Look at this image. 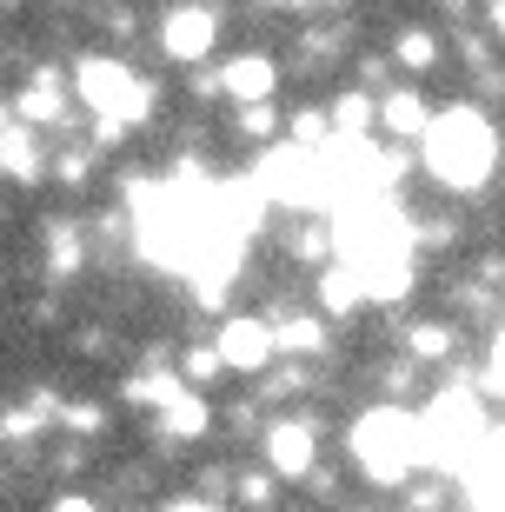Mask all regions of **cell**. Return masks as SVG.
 <instances>
[{
    "mask_svg": "<svg viewBox=\"0 0 505 512\" xmlns=\"http://www.w3.org/2000/svg\"><path fill=\"white\" fill-rule=\"evenodd\" d=\"M266 466L286 479V486H306L319 473V419L313 413H286V419H266Z\"/></svg>",
    "mask_w": 505,
    "mask_h": 512,
    "instance_id": "5",
    "label": "cell"
},
{
    "mask_svg": "<svg viewBox=\"0 0 505 512\" xmlns=\"http://www.w3.org/2000/svg\"><path fill=\"white\" fill-rule=\"evenodd\" d=\"M94 27H100L107 40H133V34H140L133 7H120V0H113V7H94Z\"/></svg>",
    "mask_w": 505,
    "mask_h": 512,
    "instance_id": "26",
    "label": "cell"
},
{
    "mask_svg": "<svg viewBox=\"0 0 505 512\" xmlns=\"http://www.w3.org/2000/svg\"><path fill=\"white\" fill-rule=\"evenodd\" d=\"M233 127H240V140H280L286 133V114L273 107V100H260V107H233Z\"/></svg>",
    "mask_w": 505,
    "mask_h": 512,
    "instance_id": "23",
    "label": "cell"
},
{
    "mask_svg": "<svg viewBox=\"0 0 505 512\" xmlns=\"http://www.w3.org/2000/svg\"><path fill=\"white\" fill-rule=\"evenodd\" d=\"M40 260H47V280L54 286H74L80 266H87V247H94V233L80 227V220H67V213H47L40 220Z\"/></svg>",
    "mask_w": 505,
    "mask_h": 512,
    "instance_id": "8",
    "label": "cell"
},
{
    "mask_svg": "<svg viewBox=\"0 0 505 512\" xmlns=\"http://www.w3.org/2000/svg\"><path fill=\"white\" fill-rule=\"evenodd\" d=\"M220 80H226V100L233 107H260L280 87V60L266 54V47H240V54L220 60Z\"/></svg>",
    "mask_w": 505,
    "mask_h": 512,
    "instance_id": "11",
    "label": "cell"
},
{
    "mask_svg": "<svg viewBox=\"0 0 505 512\" xmlns=\"http://www.w3.org/2000/svg\"><path fill=\"white\" fill-rule=\"evenodd\" d=\"M313 306L339 326V320H353L359 306H373V293H366V280H359L346 260H333V266H326V273L313 280Z\"/></svg>",
    "mask_w": 505,
    "mask_h": 512,
    "instance_id": "13",
    "label": "cell"
},
{
    "mask_svg": "<svg viewBox=\"0 0 505 512\" xmlns=\"http://www.w3.org/2000/svg\"><path fill=\"white\" fill-rule=\"evenodd\" d=\"M213 346L226 353V366H233L240 380H253V373L266 380V373L280 366V326H273V313H226Z\"/></svg>",
    "mask_w": 505,
    "mask_h": 512,
    "instance_id": "4",
    "label": "cell"
},
{
    "mask_svg": "<svg viewBox=\"0 0 505 512\" xmlns=\"http://www.w3.org/2000/svg\"><path fill=\"white\" fill-rule=\"evenodd\" d=\"M280 486L286 479L273 466H260V473L246 466V473H233V506L240 512H280Z\"/></svg>",
    "mask_w": 505,
    "mask_h": 512,
    "instance_id": "20",
    "label": "cell"
},
{
    "mask_svg": "<svg viewBox=\"0 0 505 512\" xmlns=\"http://www.w3.org/2000/svg\"><path fill=\"white\" fill-rule=\"evenodd\" d=\"M107 326H80V333H74V353H87V360H100V353H107Z\"/></svg>",
    "mask_w": 505,
    "mask_h": 512,
    "instance_id": "29",
    "label": "cell"
},
{
    "mask_svg": "<svg viewBox=\"0 0 505 512\" xmlns=\"http://www.w3.org/2000/svg\"><path fill=\"white\" fill-rule=\"evenodd\" d=\"M74 107H80L74 74H60V67H34V74L20 80V94H14V107H7V114H20L27 127H67V120H74Z\"/></svg>",
    "mask_w": 505,
    "mask_h": 512,
    "instance_id": "7",
    "label": "cell"
},
{
    "mask_svg": "<svg viewBox=\"0 0 505 512\" xmlns=\"http://www.w3.org/2000/svg\"><path fill=\"white\" fill-rule=\"evenodd\" d=\"M386 60L406 67L412 80H426V74L446 67V40L432 34V27H412V20H406V27H393V54H386Z\"/></svg>",
    "mask_w": 505,
    "mask_h": 512,
    "instance_id": "16",
    "label": "cell"
},
{
    "mask_svg": "<svg viewBox=\"0 0 505 512\" xmlns=\"http://www.w3.org/2000/svg\"><path fill=\"white\" fill-rule=\"evenodd\" d=\"M213 426H220V413H213V399H206V393H180L167 413H153L160 446H193V439H206Z\"/></svg>",
    "mask_w": 505,
    "mask_h": 512,
    "instance_id": "12",
    "label": "cell"
},
{
    "mask_svg": "<svg viewBox=\"0 0 505 512\" xmlns=\"http://www.w3.org/2000/svg\"><path fill=\"white\" fill-rule=\"evenodd\" d=\"M452 506V486L446 479H412L406 499H399V512H446Z\"/></svg>",
    "mask_w": 505,
    "mask_h": 512,
    "instance_id": "24",
    "label": "cell"
},
{
    "mask_svg": "<svg viewBox=\"0 0 505 512\" xmlns=\"http://www.w3.org/2000/svg\"><path fill=\"white\" fill-rule=\"evenodd\" d=\"M94 173H100V153H94V140H67V147L54 153V180H60L67 193L94 187Z\"/></svg>",
    "mask_w": 505,
    "mask_h": 512,
    "instance_id": "21",
    "label": "cell"
},
{
    "mask_svg": "<svg viewBox=\"0 0 505 512\" xmlns=\"http://www.w3.org/2000/svg\"><path fill=\"white\" fill-rule=\"evenodd\" d=\"M486 34L505 47V0H486Z\"/></svg>",
    "mask_w": 505,
    "mask_h": 512,
    "instance_id": "31",
    "label": "cell"
},
{
    "mask_svg": "<svg viewBox=\"0 0 505 512\" xmlns=\"http://www.w3.org/2000/svg\"><path fill=\"white\" fill-rule=\"evenodd\" d=\"M479 386L505 399V326H499V333H492V346H486V373H479Z\"/></svg>",
    "mask_w": 505,
    "mask_h": 512,
    "instance_id": "27",
    "label": "cell"
},
{
    "mask_svg": "<svg viewBox=\"0 0 505 512\" xmlns=\"http://www.w3.org/2000/svg\"><path fill=\"white\" fill-rule=\"evenodd\" d=\"M220 47V14L206 0H187V7H167L160 14V54L180 60V67H206V54Z\"/></svg>",
    "mask_w": 505,
    "mask_h": 512,
    "instance_id": "6",
    "label": "cell"
},
{
    "mask_svg": "<svg viewBox=\"0 0 505 512\" xmlns=\"http://www.w3.org/2000/svg\"><path fill=\"white\" fill-rule=\"evenodd\" d=\"M432 120H439V107H432L412 80H399V87H386L379 94V133L393 140V147H412V140H426Z\"/></svg>",
    "mask_w": 505,
    "mask_h": 512,
    "instance_id": "9",
    "label": "cell"
},
{
    "mask_svg": "<svg viewBox=\"0 0 505 512\" xmlns=\"http://www.w3.org/2000/svg\"><path fill=\"white\" fill-rule=\"evenodd\" d=\"M100 433H107V406H100V399H67V406H60V439L94 446Z\"/></svg>",
    "mask_w": 505,
    "mask_h": 512,
    "instance_id": "22",
    "label": "cell"
},
{
    "mask_svg": "<svg viewBox=\"0 0 505 512\" xmlns=\"http://www.w3.org/2000/svg\"><path fill=\"white\" fill-rule=\"evenodd\" d=\"M419 153H426V173L446 193H479L499 173V127L479 100H452V107H439Z\"/></svg>",
    "mask_w": 505,
    "mask_h": 512,
    "instance_id": "1",
    "label": "cell"
},
{
    "mask_svg": "<svg viewBox=\"0 0 505 512\" xmlns=\"http://www.w3.org/2000/svg\"><path fill=\"white\" fill-rule=\"evenodd\" d=\"M74 94L80 107H94V120H120V127H147L153 107H160V87H153L133 60L107 54V47H87L74 60Z\"/></svg>",
    "mask_w": 505,
    "mask_h": 512,
    "instance_id": "3",
    "label": "cell"
},
{
    "mask_svg": "<svg viewBox=\"0 0 505 512\" xmlns=\"http://www.w3.org/2000/svg\"><path fill=\"white\" fill-rule=\"evenodd\" d=\"M399 353L412 366H446L459 353V326L452 320H399Z\"/></svg>",
    "mask_w": 505,
    "mask_h": 512,
    "instance_id": "15",
    "label": "cell"
},
{
    "mask_svg": "<svg viewBox=\"0 0 505 512\" xmlns=\"http://www.w3.org/2000/svg\"><path fill=\"white\" fill-rule=\"evenodd\" d=\"M47 512H100V499H94V493H60Z\"/></svg>",
    "mask_w": 505,
    "mask_h": 512,
    "instance_id": "30",
    "label": "cell"
},
{
    "mask_svg": "<svg viewBox=\"0 0 505 512\" xmlns=\"http://www.w3.org/2000/svg\"><path fill=\"white\" fill-rule=\"evenodd\" d=\"M346 459L373 486H412L419 459H426V426L406 413V406H366V413L346 426Z\"/></svg>",
    "mask_w": 505,
    "mask_h": 512,
    "instance_id": "2",
    "label": "cell"
},
{
    "mask_svg": "<svg viewBox=\"0 0 505 512\" xmlns=\"http://www.w3.org/2000/svg\"><path fill=\"white\" fill-rule=\"evenodd\" d=\"M300 393H306V360H280L260 386V399H300Z\"/></svg>",
    "mask_w": 505,
    "mask_h": 512,
    "instance_id": "25",
    "label": "cell"
},
{
    "mask_svg": "<svg viewBox=\"0 0 505 512\" xmlns=\"http://www.w3.org/2000/svg\"><path fill=\"white\" fill-rule=\"evenodd\" d=\"M273 326H280V360H319V353H326V346H333V320H326V313H273Z\"/></svg>",
    "mask_w": 505,
    "mask_h": 512,
    "instance_id": "14",
    "label": "cell"
},
{
    "mask_svg": "<svg viewBox=\"0 0 505 512\" xmlns=\"http://www.w3.org/2000/svg\"><path fill=\"white\" fill-rule=\"evenodd\" d=\"M359 280H366L373 306H399V300L419 293V253H412V260H386V266H373V273H359Z\"/></svg>",
    "mask_w": 505,
    "mask_h": 512,
    "instance_id": "19",
    "label": "cell"
},
{
    "mask_svg": "<svg viewBox=\"0 0 505 512\" xmlns=\"http://www.w3.org/2000/svg\"><path fill=\"white\" fill-rule=\"evenodd\" d=\"M187 87H193V100H220V94H226L220 67H193V74H187Z\"/></svg>",
    "mask_w": 505,
    "mask_h": 512,
    "instance_id": "28",
    "label": "cell"
},
{
    "mask_svg": "<svg viewBox=\"0 0 505 512\" xmlns=\"http://www.w3.org/2000/svg\"><path fill=\"white\" fill-rule=\"evenodd\" d=\"M326 107H333V140L366 147V133H379V94H366V87H346V94H333Z\"/></svg>",
    "mask_w": 505,
    "mask_h": 512,
    "instance_id": "17",
    "label": "cell"
},
{
    "mask_svg": "<svg viewBox=\"0 0 505 512\" xmlns=\"http://www.w3.org/2000/svg\"><path fill=\"white\" fill-rule=\"evenodd\" d=\"M273 7H293V14H313V7H339V0H273Z\"/></svg>",
    "mask_w": 505,
    "mask_h": 512,
    "instance_id": "32",
    "label": "cell"
},
{
    "mask_svg": "<svg viewBox=\"0 0 505 512\" xmlns=\"http://www.w3.org/2000/svg\"><path fill=\"white\" fill-rule=\"evenodd\" d=\"M0 167H7L14 187H40V180H54V160H47V147H40V127H27L20 114L0 120Z\"/></svg>",
    "mask_w": 505,
    "mask_h": 512,
    "instance_id": "10",
    "label": "cell"
},
{
    "mask_svg": "<svg viewBox=\"0 0 505 512\" xmlns=\"http://www.w3.org/2000/svg\"><path fill=\"white\" fill-rule=\"evenodd\" d=\"M173 366H180V380H187L193 393H220V380H233V366H226V353L213 340H206V346L200 340L180 346V360H173Z\"/></svg>",
    "mask_w": 505,
    "mask_h": 512,
    "instance_id": "18",
    "label": "cell"
},
{
    "mask_svg": "<svg viewBox=\"0 0 505 512\" xmlns=\"http://www.w3.org/2000/svg\"><path fill=\"white\" fill-rule=\"evenodd\" d=\"M432 7H439V14H452V27L466 20V0H432Z\"/></svg>",
    "mask_w": 505,
    "mask_h": 512,
    "instance_id": "33",
    "label": "cell"
}]
</instances>
